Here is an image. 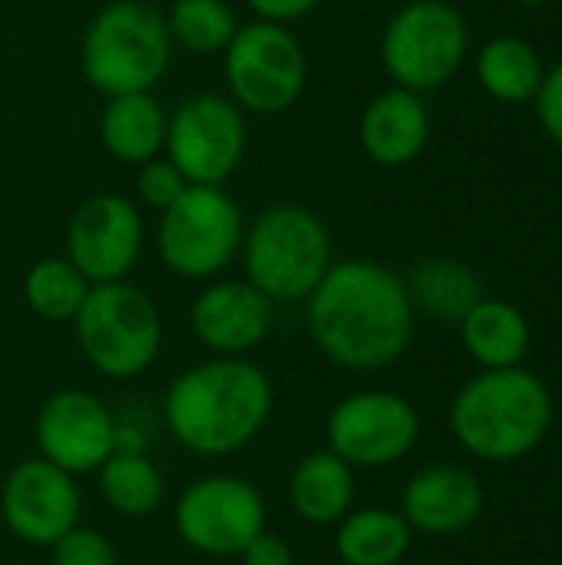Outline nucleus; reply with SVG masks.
I'll list each match as a JSON object with an SVG mask.
<instances>
[{
    "instance_id": "obj_1",
    "label": "nucleus",
    "mask_w": 562,
    "mask_h": 565,
    "mask_svg": "<svg viewBox=\"0 0 562 565\" xmlns=\"http://www.w3.org/2000/svg\"><path fill=\"white\" fill-rule=\"evenodd\" d=\"M414 305L404 275L374 258H344L305 298L315 348L338 367L371 374L397 364L414 341Z\"/></svg>"
},
{
    "instance_id": "obj_2",
    "label": "nucleus",
    "mask_w": 562,
    "mask_h": 565,
    "mask_svg": "<svg viewBox=\"0 0 562 565\" xmlns=\"http://www.w3.org/2000/svg\"><path fill=\"white\" fill-rule=\"evenodd\" d=\"M272 377L248 358H209L176 374L162 397L169 437L195 457L245 450L272 420Z\"/></svg>"
},
{
    "instance_id": "obj_3",
    "label": "nucleus",
    "mask_w": 562,
    "mask_h": 565,
    "mask_svg": "<svg viewBox=\"0 0 562 565\" xmlns=\"http://www.w3.org/2000/svg\"><path fill=\"white\" fill-rule=\"evenodd\" d=\"M553 394L527 367L480 371L450 401V434L477 460L513 463L540 450L553 430Z\"/></svg>"
},
{
    "instance_id": "obj_4",
    "label": "nucleus",
    "mask_w": 562,
    "mask_h": 565,
    "mask_svg": "<svg viewBox=\"0 0 562 565\" xmlns=\"http://www.w3.org/2000/svg\"><path fill=\"white\" fill-rule=\"evenodd\" d=\"M242 268L275 305L305 301L335 265L331 232L318 212L298 202L262 209L242 235Z\"/></svg>"
},
{
    "instance_id": "obj_5",
    "label": "nucleus",
    "mask_w": 562,
    "mask_h": 565,
    "mask_svg": "<svg viewBox=\"0 0 562 565\" xmlns=\"http://www.w3.org/2000/svg\"><path fill=\"white\" fill-rule=\"evenodd\" d=\"M172 53L176 46L159 7L149 0H109L83 30L79 70L106 99L152 93L169 73Z\"/></svg>"
},
{
    "instance_id": "obj_6",
    "label": "nucleus",
    "mask_w": 562,
    "mask_h": 565,
    "mask_svg": "<svg viewBox=\"0 0 562 565\" xmlns=\"http://www.w3.org/2000/svg\"><path fill=\"white\" fill-rule=\"evenodd\" d=\"M73 331L89 367L109 381L142 377L162 351V315L129 281L93 285L73 318Z\"/></svg>"
},
{
    "instance_id": "obj_7",
    "label": "nucleus",
    "mask_w": 562,
    "mask_h": 565,
    "mask_svg": "<svg viewBox=\"0 0 562 565\" xmlns=\"http://www.w3.org/2000/svg\"><path fill=\"white\" fill-rule=\"evenodd\" d=\"M470 23L447 0H407L381 36V63L394 86L431 93L447 86L467 63Z\"/></svg>"
},
{
    "instance_id": "obj_8",
    "label": "nucleus",
    "mask_w": 562,
    "mask_h": 565,
    "mask_svg": "<svg viewBox=\"0 0 562 565\" xmlns=\"http://www.w3.org/2000/svg\"><path fill=\"white\" fill-rule=\"evenodd\" d=\"M245 215L222 185H189L159 212L156 248L162 265L185 281H215L242 252Z\"/></svg>"
},
{
    "instance_id": "obj_9",
    "label": "nucleus",
    "mask_w": 562,
    "mask_h": 565,
    "mask_svg": "<svg viewBox=\"0 0 562 565\" xmlns=\"http://www.w3.org/2000/svg\"><path fill=\"white\" fill-rule=\"evenodd\" d=\"M229 99L242 113L282 116L308 83V56L298 33L285 23L252 20L242 23L222 53Z\"/></svg>"
},
{
    "instance_id": "obj_10",
    "label": "nucleus",
    "mask_w": 562,
    "mask_h": 565,
    "mask_svg": "<svg viewBox=\"0 0 562 565\" xmlns=\"http://www.w3.org/2000/svg\"><path fill=\"white\" fill-rule=\"evenodd\" d=\"M265 497L255 483L232 477V473H212L192 480L172 510L176 536L199 556L232 559L242 556V550L265 533Z\"/></svg>"
},
{
    "instance_id": "obj_11",
    "label": "nucleus",
    "mask_w": 562,
    "mask_h": 565,
    "mask_svg": "<svg viewBox=\"0 0 562 565\" xmlns=\"http://www.w3.org/2000/svg\"><path fill=\"white\" fill-rule=\"evenodd\" d=\"M328 450L351 470H384L401 463L421 440L417 407L394 391H354L325 420Z\"/></svg>"
},
{
    "instance_id": "obj_12",
    "label": "nucleus",
    "mask_w": 562,
    "mask_h": 565,
    "mask_svg": "<svg viewBox=\"0 0 562 565\" xmlns=\"http://www.w3.org/2000/svg\"><path fill=\"white\" fill-rule=\"evenodd\" d=\"M248 149L245 113L222 93L185 96L169 116L166 159L189 185H225Z\"/></svg>"
},
{
    "instance_id": "obj_13",
    "label": "nucleus",
    "mask_w": 562,
    "mask_h": 565,
    "mask_svg": "<svg viewBox=\"0 0 562 565\" xmlns=\"http://www.w3.org/2000/svg\"><path fill=\"white\" fill-rule=\"evenodd\" d=\"M146 242V225L132 199L99 192L86 199L66 228V258L89 285L126 281Z\"/></svg>"
},
{
    "instance_id": "obj_14",
    "label": "nucleus",
    "mask_w": 562,
    "mask_h": 565,
    "mask_svg": "<svg viewBox=\"0 0 562 565\" xmlns=\"http://www.w3.org/2000/svg\"><path fill=\"white\" fill-rule=\"evenodd\" d=\"M116 414L103 397L63 387L50 394L33 420V440L46 463L70 477L96 473L116 454Z\"/></svg>"
},
{
    "instance_id": "obj_15",
    "label": "nucleus",
    "mask_w": 562,
    "mask_h": 565,
    "mask_svg": "<svg viewBox=\"0 0 562 565\" xmlns=\"http://www.w3.org/2000/svg\"><path fill=\"white\" fill-rule=\"evenodd\" d=\"M83 497L76 477L46 463L43 457L20 460L0 487L3 526L26 546L50 550L60 536L79 526Z\"/></svg>"
},
{
    "instance_id": "obj_16",
    "label": "nucleus",
    "mask_w": 562,
    "mask_h": 565,
    "mask_svg": "<svg viewBox=\"0 0 562 565\" xmlns=\"http://www.w3.org/2000/svg\"><path fill=\"white\" fill-rule=\"evenodd\" d=\"M275 301L245 278H215L189 308L192 334L215 358H245L268 341L275 328Z\"/></svg>"
},
{
    "instance_id": "obj_17",
    "label": "nucleus",
    "mask_w": 562,
    "mask_h": 565,
    "mask_svg": "<svg viewBox=\"0 0 562 565\" xmlns=\"http://www.w3.org/2000/svg\"><path fill=\"white\" fill-rule=\"evenodd\" d=\"M484 507L487 493L474 470L457 463H431L404 483L397 513L414 533L457 536L484 516Z\"/></svg>"
},
{
    "instance_id": "obj_18",
    "label": "nucleus",
    "mask_w": 562,
    "mask_h": 565,
    "mask_svg": "<svg viewBox=\"0 0 562 565\" xmlns=\"http://www.w3.org/2000/svg\"><path fill=\"white\" fill-rule=\"evenodd\" d=\"M431 139V109L421 93L391 86L378 93L358 122V142L374 166L401 169L421 159Z\"/></svg>"
},
{
    "instance_id": "obj_19",
    "label": "nucleus",
    "mask_w": 562,
    "mask_h": 565,
    "mask_svg": "<svg viewBox=\"0 0 562 565\" xmlns=\"http://www.w3.org/2000/svg\"><path fill=\"white\" fill-rule=\"evenodd\" d=\"M460 344L480 371L523 367L530 354V321L507 298H480L457 324Z\"/></svg>"
},
{
    "instance_id": "obj_20",
    "label": "nucleus",
    "mask_w": 562,
    "mask_h": 565,
    "mask_svg": "<svg viewBox=\"0 0 562 565\" xmlns=\"http://www.w3.org/2000/svg\"><path fill=\"white\" fill-rule=\"evenodd\" d=\"M288 503L308 526H338L354 510V470L328 447L311 450L288 477Z\"/></svg>"
},
{
    "instance_id": "obj_21",
    "label": "nucleus",
    "mask_w": 562,
    "mask_h": 565,
    "mask_svg": "<svg viewBox=\"0 0 562 565\" xmlns=\"http://www.w3.org/2000/svg\"><path fill=\"white\" fill-rule=\"evenodd\" d=\"M166 129H169V113L152 93L109 96L99 116L103 149L126 166H142L162 156Z\"/></svg>"
},
{
    "instance_id": "obj_22",
    "label": "nucleus",
    "mask_w": 562,
    "mask_h": 565,
    "mask_svg": "<svg viewBox=\"0 0 562 565\" xmlns=\"http://www.w3.org/2000/svg\"><path fill=\"white\" fill-rule=\"evenodd\" d=\"M474 73L480 89L507 106H520V103H533L537 89L547 76V63L540 56V50L513 33L494 36L477 50L474 60Z\"/></svg>"
},
{
    "instance_id": "obj_23",
    "label": "nucleus",
    "mask_w": 562,
    "mask_h": 565,
    "mask_svg": "<svg viewBox=\"0 0 562 565\" xmlns=\"http://www.w3.org/2000/svg\"><path fill=\"white\" fill-rule=\"evenodd\" d=\"M414 546V530L397 510L361 507L335 526L341 565H401Z\"/></svg>"
},
{
    "instance_id": "obj_24",
    "label": "nucleus",
    "mask_w": 562,
    "mask_h": 565,
    "mask_svg": "<svg viewBox=\"0 0 562 565\" xmlns=\"http://www.w3.org/2000/svg\"><path fill=\"white\" fill-rule=\"evenodd\" d=\"M407 295L414 311L434 318V321H447V324H460V318L484 298V285L477 278V271L457 258H421L407 278Z\"/></svg>"
},
{
    "instance_id": "obj_25",
    "label": "nucleus",
    "mask_w": 562,
    "mask_h": 565,
    "mask_svg": "<svg viewBox=\"0 0 562 565\" xmlns=\"http://www.w3.org/2000/svg\"><path fill=\"white\" fill-rule=\"evenodd\" d=\"M96 487L103 503L126 520L152 516L166 500V477L146 450H116L96 470Z\"/></svg>"
},
{
    "instance_id": "obj_26",
    "label": "nucleus",
    "mask_w": 562,
    "mask_h": 565,
    "mask_svg": "<svg viewBox=\"0 0 562 565\" xmlns=\"http://www.w3.org/2000/svg\"><path fill=\"white\" fill-rule=\"evenodd\" d=\"M238 17L229 0H172L166 10V30L172 46L192 56L225 53L238 30Z\"/></svg>"
},
{
    "instance_id": "obj_27",
    "label": "nucleus",
    "mask_w": 562,
    "mask_h": 565,
    "mask_svg": "<svg viewBox=\"0 0 562 565\" xmlns=\"http://www.w3.org/2000/svg\"><path fill=\"white\" fill-rule=\"evenodd\" d=\"M89 288L93 285L79 275V268L66 255L40 258L23 275V301L43 321H73L79 315Z\"/></svg>"
},
{
    "instance_id": "obj_28",
    "label": "nucleus",
    "mask_w": 562,
    "mask_h": 565,
    "mask_svg": "<svg viewBox=\"0 0 562 565\" xmlns=\"http://www.w3.org/2000/svg\"><path fill=\"white\" fill-rule=\"evenodd\" d=\"M53 565H119L113 543L93 526H73L50 546Z\"/></svg>"
},
{
    "instance_id": "obj_29",
    "label": "nucleus",
    "mask_w": 562,
    "mask_h": 565,
    "mask_svg": "<svg viewBox=\"0 0 562 565\" xmlns=\"http://www.w3.org/2000/svg\"><path fill=\"white\" fill-rule=\"evenodd\" d=\"M185 189H189L185 175L166 156H156V159L142 162L139 172H136V195H139L142 205H149L156 212H166Z\"/></svg>"
},
{
    "instance_id": "obj_30",
    "label": "nucleus",
    "mask_w": 562,
    "mask_h": 565,
    "mask_svg": "<svg viewBox=\"0 0 562 565\" xmlns=\"http://www.w3.org/2000/svg\"><path fill=\"white\" fill-rule=\"evenodd\" d=\"M533 109H537V122H540L543 136L562 152V60L547 66V76L537 89Z\"/></svg>"
},
{
    "instance_id": "obj_31",
    "label": "nucleus",
    "mask_w": 562,
    "mask_h": 565,
    "mask_svg": "<svg viewBox=\"0 0 562 565\" xmlns=\"http://www.w3.org/2000/svg\"><path fill=\"white\" fill-rule=\"evenodd\" d=\"M238 559L242 565H295V550L285 536L265 530L242 550Z\"/></svg>"
},
{
    "instance_id": "obj_32",
    "label": "nucleus",
    "mask_w": 562,
    "mask_h": 565,
    "mask_svg": "<svg viewBox=\"0 0 562 565\" xmlns=\"http://www.w3.org/2000/svg\"><path fill=\"white\" fill-rule=\"evenodd\" d=\"M255 13V20H268V23H295L301 17H308L311 10L321 7V0H245Z\"/></svg>"
}]
</instances>
